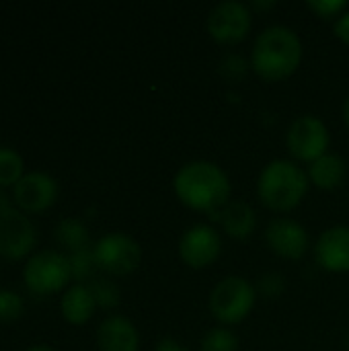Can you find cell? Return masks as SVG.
<instances>
[{
	"mask_svg": "<svg viewBox=\"0 0 349 351\" xmlns=\"http://www.w3.org/2000/svg\"><path fill=\"white\" fill-rule=\"evenodd\" d=\"M173 191L185 208L214 216L230 202L232 183L220 165L212 160H191L177 171Z\"/></svg>",
	"mask_w": 349,
	"mask_h": 351,
	"instance_id": "obj_1",
	"label": "cell"
},
{
	"mask_svg": "<svg viewBox=\"0 0 349 351\" xmlns=\"http://www.w3.org/2000/svg\"><path fill=\"white\" fill-rule=\"evenodd\" d=\"M302 56L300 35L286 25H272L257 35L249 62L263 82H282L298 72Z\"/></svg>",
	"mask_w": 349,
	"mask_h": 351,
	"instance_id": "obj_2",
	"label": "cell"
},
{
	"mask_svg": "<svg viewBox=\"0 0 349 351\" xmlns=\"http://www.w3.org/2000/svg\"><path fill=\"white\" fill-rule=\"evenodd\" d=\"M311 189V181L298 162L288 158H274L267 162L257 179L259 202L278 214H288L296 210Z\"/></svg>",
	"mask_w": 349,
	"mask_h": 351,
	"instance_id": "obj_3",
	"label": "cell"
},
{
	"mask_svg": "<svg viewBox=\"0 0 349 351\" xmlns=\"http://www.w3.org/2000/svg\"><path fill=\"white\" fill-rule=\"evenodd\" d=\"M23 282L33 296L47 298L60 292L64 294L72 282L68 253L56 249H43L33 253L23 265Z\"/></svg>",
	"mask_w": 349,
	"mask_h": 351,
	"instance_id": "obj_4",
	"label": "cell"
},
{
	"mask_svg": "<svg viewBox=\"0 0 349 351\" xmlns=\"http://www.w3.org/2000/svg\"><path fill=\"white\" fill-rule=\"evenodd\" d=\"M257 290L255 284L241 276H228L220 280L210 292V313L220 327H232L243 323L255 308Z\"/></svg>",
	"mask_w": 349,
	"mask_h": 351,
	"instance_id": "obj_5",
	"label": "cell"
},
{
	"mask_svg": "<svg viewBox=\"0 0 349 351\" xmlns=\"http://www.w3.org/2000/svg\"><path fill=\"white\" fill-rule=\"evenodd\" d=\"M329 144L331 136L325 121L311 113L296 117L286 132V148L294 162L313 165L329 152Z\"/></svg>",
	"mask_w": 349,
	"mask_h": 351,
	"instance_id": "obj_6",
	"label": "cell"
},
{
	"mask_svg": "<svg viewBox=\"0 0 349 351\" xmlns=\"http://www.w3.org/2000/svg\"><path fill=\"white\" fill-rule=\"evenodd\" d=\"M97 267L109 276H130L142 263L138 241L123 232H109L93 245Z\"/></svg>",
	"mask_w": 349,
	"mask_h": 351,
	"instance_id": "obj_7",
	"label": "cell"
},
{
	"mask_svg": "<svg viewBox=\"0 0 349 351\" xmlns=\"http://www.w3.org/2000/svg\"><path fill=\"white\" fill-rule=\"evenodd\" d=\"M253 27L249 4L239 0L218 2L208 14V33L220 45H237L245 41Z\"/></svg>",
	"mask_w": 349,
	"mask_h": 351,
	"instance_id": "obj_8",
	"label": "cell"
},
{
	"mask_svg": "<svg viewBox=\"0 0 349 351\" xmlns=\"http://www.w3.org/2000/svg\"><path fill=\"white\" fill-rule=\"evenodd\" d=\"M177 253L189 269H206L222 255V237L212 224H193L179 239Z\"/></svg>",
	"mask_w": 349,
	"mask_h": 351,
	"instance_id": "obj_9",
	"label": "cell"
},
{
	"mask_svg": "<svg viewBox=\"0 0 349 351\" xmlns=\"http://www.w3.org/2000/svg\"><path fill=\"white\" fill-rule=\"evenodd\" d=\"M60 195L58 181L43 171H29L12 187V202L23 214H43L49 210Z\"/></svg>",
	"mask_w": 349,
	"mask_h": 351,
	"instance_id": "obj_10",
	"label": "cell"
},
{
	"mask_svg": "<svg viewBox=\"0 0 349 351\" xmlns=\"http://www.w3.org/2000/svg\"><path fill=\"white\" fill-rule=\"evenodd\" d=\"M267 249L286 261H298L309 253L311 237L306 228L292 218H274L265 228Z\"/></svg>",
	"mask_w": 349,
	"mask_h": 351,
	"instance_id": "obj_11",
	"label": "cell"
},
{
	"mask_svg": "<svg viewBox=\"0 0 349 351\" xmlns=\"http://www.w3.org/2000/svg\"><path fill=\"white\" fill-rule=\"evenodd\" d=\"M37 243V232L27 214L12 210L0 216V257L23 261L31 255Z\"/></svg>",
	"mask_w": 349,
	"mask_h": 351,
	"instance_id": "obj_12",
	"label": "cell"
},
{
	"mask_svg": "<svg viewBox=\"0 0 349 351\" xmlns=\"http://www.w3.org/2000/svg\"><path fill=\"white\" fill-rule=\"evenodd\" d=\"M315 261L329 274H349V226L337 224L321 232L315 243Z\"/></svg>",
	"mask_w": 349,
	"mask_h": 351,
	"instance_id": "obj_13",
	"label": "cell"
},
{
	"mask_svg": "<svg viewBox=\"0 0 349 351\" xmlns=\"http://www.w3.org/2000/svg\"><path fill=\"white\" fill-rule=\"evenodd\" d=\"M97 350L138 351L140 350V333L130 319L121 315H109L97 327Z\"/></svg>",
	"mask_w": 349,
	"mask_h": 351,
	"instance_id": "obj_14",
	"label": "cell"
},
{
	"mask_svg": "<svg viewBox=\"0 0 349 351\" xmlns=\"http://www.w3.org/2000/svg\"><path fill=\"white\" fill-rule=\"evenodd\" d=\"M210 218L216 220L220 228L237 241H245L257 230V214L253 206L243 199H230L220 212Z\"/></svg>",
	"mask_w": 349,
	"mask_h": 351,
	"instance_id": "obj_15",
	"label": "cell"
},
{
	"mask_svg": "<svg viewBox=\"0 0 349 351\" xmlns=\"http://www.w3.org/2000/svg\"><path fill=\"white\" fill-rule=\"evenodd\" d=\"M97 308L99 306L95 302V296H93L88 284H70L60 298L62 319L74 327L86 325L93 319Z\"/></svg>",
	"mask_w": 349,
	"mask_h": 351,
	"instance_id": "obj_16",
	"label": "cell"
},
{
	"mask_svg": "<svg viewBox=\"0 0 349 351\" xmlns=\"http://www.w3.org/2000/svg\"><path fill=\"white\" fill-rule=\"evenodd\" d=\"M306 175H309L311 185H315L317 189L333 191L344 185V181L348 177V162L344 156L327 152L325 156H321L319 160L309 165Z\"/></svg>",
	"mask_w": 349,
	"mask_h": 351,
	"instance_id": "obj_17",
	"label": "cell"
},
{
	"mask_svg": "<svg viewBox=\"0 0 349 351\" xmlns=\"http://www.w3.org/2000/svg\"><path fill=\"white\" fill-rule=\"evenodd\" d=\"M53 239L56 243L70 253H78L84 249H91V232L84 226V222H80L78 218H64L56 224L53 228Z\"/></svg>",
	"mask_w": 349,
	"mask_h": 351,
	"instance_id": "obj_18",
	"label": "cell"
},
{
	"mask_svg": "<svg viewBox=\"0 0 349 351\" xmlns=\"http://www.w3.org/2000/svg\"><path fill=\"white\" fill-rule=\"evenodd\" d=\"M25 175V160L23 156L10 148L0 146V189H12Z\"/></svg>",
	"mask_w": 349,
	"mask_h": 351,
	"instance_id": "obj_19",
	"label": "cell"
},
{
	"mask_svg": "<svg viewBox=\"0 0 349 351\" xmlns=\"http://www.w3.org/2000/svg\"><path fill=\"white\" fill-rule=\"evenodd\" d=\"M68 259H70V269H72V282L74 284H88V282L95 280L93 276H95V269H99V267H97V261H95L93 247L84 249V251H78V253H70Z\"/></svg>",
	"mask_w": 349,
	"mask_h": 351,
	"instance_id": "obj_20",
	"label": "cell"
},
{
	"mask_svg": "<svg viewBox=\"0 0 349 351\" xmlns=\"http://www.w3.org/2000/svg\"><path fill=\"white\" fill-rule=\"evenodd\" d=\"M88 288H91L99 308L113 311V308L119 306L121 294H119V288L115 286V282H111L107 278H95L93 282H88Z\"/></svg>",
	"mask_w": 349,
	"mask_h": 351,
	"instance_id": "obj_21",
	"label": "cell"
},
{
	"mask_svg": "<svg viewBox=\"0 0 349 351\" xmlns=\"http://www.w3.org/2000/svg\"><path fill=\"white\" fill-rule=\"evenodd\" d=\"M200 351H239V337L228 327H214L204 335Z\"/></svg>",
	"mask_w": 349,
	"mask_h": 351,
	"instance_id": "obj_22",
	"label": "cell"
},
{
	"mask_svg": "<svg viewBox=\"0 0 349 351\" xmlns=\"http://www.w3.org/2000/svg\"><path fill=\"white\" fill-rule=\"evenodd\" d=\"M25 313V300L12 290L0 288V323H12Z\"/></svg>",
	"mask_w": 349,
	"mask_h": 351,
	"instance_id": "obj_23",
	"label": "cell"
},
{
	"mask_svg": "<svg viewBox=\"0 0 349 351\" xmlns=\"http://www.w3.org/2000/svg\"><path fill=\"white\" fill-rule=\"evenodd\" d=\"M249 68H251V62L249 60H245L239 53H228V56L222 58L218 70H220V74H222L224 80H228V82H241L247 76Z\"/></svg>",
	"mask_w": 349,
	"mask_h": 351,
	"instance_id": "obj_24",
	"label": "cell"
},
{
	"mask_svg": "<svg viewBox=\"0 0 349 351\" xmlns=\"http://www.w3.org/2000/svg\"><path fill=\"white\" fill-rule=\"evenodd\" d=\"M306 8L315 16H319L321 21H333L335 23L348 10V2H341V0H309Z\"/></svg>",
	"mask_w": 349,
	"mask_h": 351,
	"instance_id": "obj_25",
	"label": "cell"
},
{
	"mask_svg": "<svg viewBox=\"0 0 349 351\" xmlns=\"http://www.w3.org/2000/svg\"><path fill=\"white\" fill-rule=\"evenodd\" d=\"M255 290H257V296L276 300L286 292V278L278 271H267L259 278Z\"/></svg>",
	"mask_w": 349,
	"mask_h": 351,
	"instance_id": "obj_26",
	"label": "cell"
},
{
	"mask_svg": "<svg viewBox=\"0 0 349 351\" xmlns=\"http://www.w3.org/2000/svg\"><path fill=\"white\" fill-rule=\"evenodd\" d=\"M333 33L341 43L349 45V8L333 23Z\"/></svg>",
	"mask_w": 349,
	"mask_h": 351,
	"instance_id": "obj_27",
	"label": "cell"
},
{
	"mask_svg": "<svg viewBox=\"0 0 349 351\" xmlns=\"http://www.w3.org/2000/svg\"><path fill=\"white\" fill-rule=\"evenodd\" d=\"M10 197L12 195H6L4 189H0V216H6L8 212L16 210V206H14V202Z\"/></svg>",
	"mask_w": 349,
	"mask_h": 351,
	"instance_id": "obj_28",
	"label": "cell"
},
{
	"mask_svg": "<svg viewBox=\"0 0 349 351\" xmlns=\"http://www.w3.org/2000/svg\"><path fill=\"white\" fill-rule=\"evenodd\" d=\"M156 351H187L181 343H177L175 339H163L156 343Z\"/></svg>",
	"mask_w": 349,
	"mask_h": 351,
	"instance_id": "obj_29",
	"label": "cell"
},
{
	"mask_svg": "<svg viewBox=\"0 0 349 351\" xmlns=\"http://www.w3.org/2000/svg\"><path fill=\"white\" fill-rule=\"evenodd\" d=\"M249 8H255V10H272V8H276V2H274V0H267V2L255 0V2L249 4Z\"/></svg>",
	"mask_w": 349,
	"mask_h": 351,
	"instance_id": "obj_30",
	"label": "cell"
},
{
	"mask_svg": "<svg viewBox=\"0 0 349 351\" xmlns=\"http://www.w3.org/2000/svg\"><path fill=\"white\" fill-rule=\"evenodd\" d=\"M341 115H344V123H346V128L349 130V95H348V99L344 101V107H341Z\"/></svg>",
	"mask_w": 349,
	"mask_h": 351,
	"instance_id": "obj_31",
	"label": "cell"
},
{
	"mask_svg": "<svg viewBox=\"0 0 349 351\" xmlns=\"http://www.w3.org/2000/svg\"><path fill=\"white\" fill-rule=\"evenodd\" d=\"M25 351H56V350H53V348H49V346H45V343H37V346L27 348Z\"/></svg>",
	"mask_w": 349,
	"mask_h": 351,
	"instance_id": "obj_32",
	"label": "cell"
},
{
	"mask_svg": "<svg viewBox=\"0 0 349 351\" xmlns=\"http://www.w3.org/2000/svg\"><path fill=\"white\" fill-rule=\"evenodd\" d=\"M346 348H348L349 351V331H348V335H346Z\"/></svg>",
	"mask_w": 349,
	"mask_h": 351,
	"instance_id": "obj_33",
	"label": "cell"
}]
</instances>
